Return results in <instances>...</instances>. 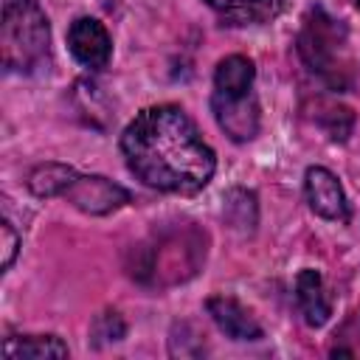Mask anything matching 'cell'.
I'll return each mask as SVG.
<instances>
[{
    "mask_svg": "<svg viewBox=\"0 0 360 360\" xmlns=\"http://www.w3.org/2000/svg\"><path fill=\"white\" fill-rule=\"evenodd\" d=\"M121 155L143 186L169 194L202 191L217 169L214 149L177 104L141 110L121 132Z\"/></svg>",
    "mask_w": 360,
    "mask_h": 360,
    "instance_id": "cell-1",
    "label": "cell"
},
{
    "mask_svg": "<svg viewBox=\"0 0 360 360\" xmlns=\"http://www.w3.org/2000/svg\"><path fill=\"white\" fill-rule=\"evenodd\" d=\"M205 262V233L191 225L158 233L132 250L129 276L149 287H169L191 278Z\"/></svg>",
    "mask_w": 360,
    "mask_h": 360,
    "instance_id": "cell-2",
    "label": "cell"
},
{
    "mask_svg": "<svg viewBox=\"0 0 360 360\" xmlns=\"http://www.w3.org/2000/svg\"><path fill=\"white\" fill-rule=\"evenodd\" d=\"M0 56L11 73H34L51 59V25L37 0H6L0 17Z\"/></svg>",
    "mask_w": 360,
    "mask_h": 360,
    "instance_id": "cell-3",
    "label": "cell"
},
{
    "mask_svg": "<svg viewBox=\"0 0 360 360\" xmlns=\"http://www.w3.org/2000/svg\"><path fill=\"white\" fill-rule=\"evenodd\" d=\"M346 25L326 8L315 6L307 11L295 48L304 65L318 73L332 90L349 87V59H346Z\"/></svg>",
    "mask_w": 360,
    "mask_h": 360,
    "instance_id": "cell-4",
    "label": "cell"
},
{
    "mask_svg": "<svg viewBox=\"0 0 360 360\" xmlns=\"http://www.w3.org/2000/svg\"><path fill=\"white\" fill-rule=\"evenodd\" d=\"M73 208L90 214V217H104L129 202V191L101 174H76L73 183L62 194Z\"/></svg>",
    "mask_w": 360,
    "mask_h": 360,
    "instance_id": "cell-5",
    "label": "cell"
},
{
    "mask_svg": "<svg viewBox=\"0 0 360 360\" xmlns=\"http://www.w3.org/2000/svg\"><path fill=\"white\" fill-rule=\"evenodd\" d=\"M211 112H214L219 129L236 143H248L259 135L262 115H259V101H256L253 90L245 96L211 93Z\"/></svg>",
    "mask_w": 360,
    "mask_h": 360,
    "instance_id": "cell-6",
    "label": "cell"
},
{
    "mask_svg": "<svg viewBox=\"0 0 360 360\" xmlns=\"http://www.w3.org/2000/svg\"><path fill=\"white\" fill-rule=\"evenodd\" d=\"M68 48L73 59L90 70H104L112 56V39L96 17H79L68 28Z\"/></svg>",
    "mask_w": 360,
    "mask_h": 360,
    "instance_id": "cell-7",
    "label": "cell"
},
{
    "mask_svg": "<svg viewBox=\"0 0 360 360\" xmlns=\"http://www.w3.org/2000/svg\"><path fill=\"white\" fill-rule=\"evenodd\" d=\"M304 194L309 208L329 222H349V200L338 177L323 166H309L304 174Z\"/></svg>",
    "mask_w": 360,
    "mask_h": 360,
    "instance_id": "cell-8",
    "label": "cell"
},
{
    "mask_svg": "<svg viewBox=\"0 0 360 360\" xmlns=\"http://www.w3.org/2000/svg\"><path fill=\"white\" fill-rule=\"evenodd\" d=\"M205 309L219 332H225L231 340H259L264 335L259 321L231 295H211L205 301Z\"/></svg>",
    "mask_w": 360,
    "mask_h": 360,
    "instance_id": "cell-9",
    "label": "cell"
},
{
    "mask_svg": "<svg viewBox=\"0 0 360 360\" xmlns=\"http://www.w3.org/2000/svg\"><path fill=\"white\" fill-rule=\"evenodd\" d=\"M295 301H298V309L304 315V321L309 326H323L332 315V301L326 295V287H323V278L318 270L312 267H304L298 276H295Z\"/></svg>",
    "mask_w": 360,
    "mask_h": 360,
    "instance_id": "cell-10",
    "label": "cell"
},
{
    "mask_svg": "<svg viewBox=\"0 0 360 360\" xmlns=\"http://www.w3.org/2000/svg\"><path fill=\"white\" fill-rule=\"evenodd\" d=\"M219 17L236 25H262L278 17L284 0H205Z\"/></svg>",
    "mask_w": 360,
    "mask_h": 360,
    "instance_id": "cell-11",
    "label": "cell"
},
{
    "mask_svg": "<svg viewBox=\"0 0 360 360\" xmlns=\"http://www.w3.org/2000/svg\"><path fill=\"white\" fill-rule=\"evenodd\" d=\"M253 79H256L253 62L242 53H231V56L219 59V65L214 70V93L245 96V93L253 90Z\"/></svg>",
    "mask_w": 360,
    "mask_h": 360,
    "instance_id": "cell-12",
    "label": "cell"
},
{
    "mask_svg": "<svg viewBox=\"0 0 360 360\" xmlns=\"http://www.w3.org/2000/svg\"><path fill=\"white\" fill-rule=\"evenodd\" d=\"M68 346L56 335H11L3 340V357L22 360V357H68Z\"/></svg>",
    "mask_w": 360,
    "mask_h": 360,
    "instance_id": "cell-13",
    "label": "cell"
},
{
    "mask_svg": "<svg viewBox=\"0 0 360 360\" xmlns=\"http://www.w3.org/2000/svg\"><path fill=\"white\" fill-rule=\"evenodd\" d=\"M76 174L79 172L73 166H65V163H39V166H34L28 172V180L25 183H28V188H31L34 197L48 200V197H62L65 188L73 183Z\"/></svg>",
    "mask_w": 360,
    "mask_h": 360,
    "instance_id": "cell-14",
    "label": "cell"
},
{
    "mask_svg": "<svg viewBox=\"0 0 360 360\" xmlns=\"http://www.w3.org/2000/svg\"><path fill=\"white\" fill-rule=\"evenodd\" d=\"M225 219L231 228L250 233L256 228V194L248 188H231L225 194Z\"/></svg>",
    "mask_w": 360,
    "mask_h": 360,
    "instance_id": "cell-15",
    "label": "cell"
},
{
    "mask_svg": "<svg viewBox=\"0 0 360 360\" xmlns=\"http://www.w3.org/2000/svg\"><path fill=\"white\" fill-rule=\"evenodd\" d=\"M318 124L332 141H346L354 127V115L343 104H318Z\"/></svg>",
    "mask_w": 360,
    "mask_h": 360,
    "instance_id": "cell-16",
    "label": "cell"
},
{
    "mask_svg": "<svg viewBox=\"0 0 360 360\" xmlns=\"http://www.w3.org/2000/svg\"><path fill=\"white\" fill-rule=\"evenodd\" d=\"M127 335V323L115 309H107L101 315H96L93 326H90V338L96 343H110V340H121Z\"/></svg>",
    "mask_w": 360,
    "mask_h": 360,
    "instance_id": "cell-17",
    "label": "cell"
},
{
    "mask_svg": "<svg viewBox=\"0 0 360 360\" xmlns=\"http://www.w3.org/2000/svg\"><path fill=\"white\" fill-rule=\"evenodd\" d=\"M0 236H3V270H8L11 264H14V256H17V250H20V233L14 231V225L8 222V219H3V225H0Z\"/></svg>",
    "mask_w": 360,
    "mask_h": 360,
    "instance_id": "cell-18",
    "label": "cell"
},
{
    "mask_svg": "<svg viewBox=\"0 0 360 360\" xmlns=\"http://www.w3.org/2000/svg\"><path fill=\"white\" fill-rule=\"evenodd\" d=\"M354 6H357V8H360V0H354Z\"/></svg>",
    "mask_w": 360,
    "mask_h": 360,
    "instance_id": "cell-19",
    "label": "cell"
}]
</instances>
